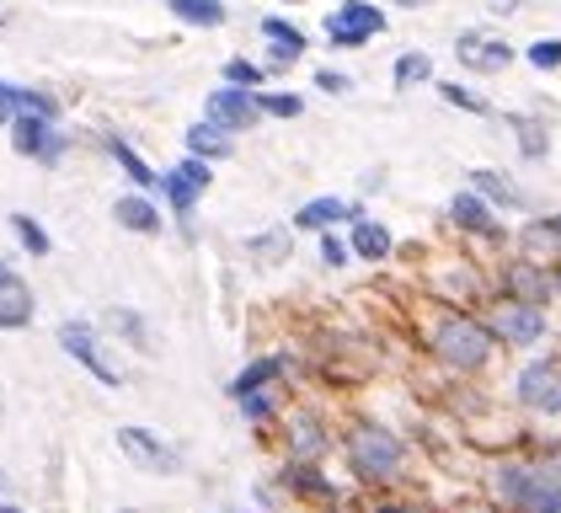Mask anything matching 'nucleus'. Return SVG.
I'll return each mask as SVG.
<instances>
[{"instance_id":"obj_2","label":"nucleus","mask_w":561,"mask_h":513,"mask_svg":"<svg viewBox=\"0 0 561 513\" xmlns=\"http://www.w3.org/2000/svg\"><path fill=\"white\" fill-rule=\"evenodd\" d=\"M497 492H503L518 513H561V481L551 470L503 466L497 470Z\"/></svg>"},{"instance_id":"obj_34","label":"nucleus","mask_w":561,"mask_h":513,"mask_svg":"<svg viewBox=\"0 0 561 513\" xmlns=\"http://www.w3.org/2000/svg\"><path fill=\"white\" fill-rule=\"evenodd\" d=\"M225 86H247V91H257L262 65H252V59H230V65H225Z\"/></svg>"},{"instance_id":"obj_36","label":"nucleus","mask_w":561,"mask_h":513,"mask_svg":"<svg viewBox=\"0 0 561 513\" xmlns=\"http://www.w3.org/2000/svg\"><path fill=\"white\" fill-rule=\"evenodd\" d=\"M316 86H321L327 96H343V91H353V81H347L343 70H316Z\"/></svg>"},{"instance_id":"obj_24","label":"nucleus","mask_w":561,"mask_h":513,"mask_svg":"<svg viewBox=\"0 0 561 513\" xmlns=\"http://www.w3.org/2000/svg\"><path fill=\"white\" fill-rule=\"evenodd\" d=\"M167 11L187 27H219L225 22V0H167Z\"/></svg>"},{"instance_id":"obj_18","label":"nucleus","mask_w":561,"mask_h":513,"mask_svg":"<svg viewBox=\"0 0 561 513\" xmlns=\"http://www.w3.org/2000/svg\"><path fill=\"white\" fill-rule=\"evenodd\" d=\"M113 219H118L124 230H134V236H156V230H161V209H156L145 193L118 198V204H113Z\"/></svg>"},{"instance_id":"obj_3","label":"nucleus","mask_w":561,"mask_h":513,"mask_svg":"<svg viewBox=\"0 0 561 513\" xmlns=\"http://www.w3.org/2000/svg\"><path fill=\"white\" fill-rule=\"evenodd\" d=\"M347 460H353L358 476H369V481H375V476H390V470L401 466V438L375 423H358L347 433Z\"/></svg>"},{"instance_id":"obj_27","label":"nucleus","mask_w":561,"mask_h":513,"mask_svg":"<svg viewBox=\"0 0 561 513\" xmlns=\"http://www.w3.org/2000/svg\"><path fill=\"white\" fill-rule=\"evenodd\" d=\"M284 375V358H257L252 369H241L236 380H230V396H247V390H262L267 380H278Z\"/></svg>"},{"instance_id":"obj_6","label":"nucleus","mask_w":561,"mask_h":513,"mask_svg":"<svg viewBox=\"0 0 561 513\" xmlns=\"http://www.w3.org/2000/svg\"><path fill=\"white\" fill-rule=\"evenodd\" d=\"M204 118L219 124L225 134H247V128L262 124V107L247 86H215V91L204 96Z\"/></svg>"},{"instance_id":"obj_41","label":"nucleus","mask_w":561,"mask_h":513,"mask_svg":"<svg viewBox=\"0 0 561 513\" xmlns=\"http://www.w3.org/2000/svg\"><path fill=\"white\" fill-rule=\"evenodd\" d=\"M396 5H423V0H396Z\"/></svg>"},{"instance_id":"obj_31","label":"nucleus","mask_w":561,"mask_h":513,"mask_svg":"<svg viewBox=\"0 0 561 513\" xmlns=\"http://www.w3.org/2000/svg\"><path fill=\"white\" fill-rule=\"evenodd\" d=\"M16 113H38V118H59V102H54L48 91H33V86H22V91H16Z\"/></svg>"},{"instance_id":"obj_16","label":"nucleus","mask_w":561,"mask_h":513,"mask_svg":"<svg viewBox=\"0 0 561 513\" xmlns=\"http://www.w3.org/2000/svg\"><path fill=\"white\" fill-rule=\"evenodd\" d=\"M449 219H455L460 230H471V236H497V219H492L481 193H455V198H449Z\"/></svg>"},{"instance_id":"obj_11","label":"nucleus","mask_w":561,"mask_h":513,"mask_svg":"<svg viewBox=\"0 0 561 513\" xmlns=\"http://www.w3.org/2000/svg\"><path fill=\"white\" fill-rule=\"evenodd\" d=\"M518 401L529 412H561V369L546 358V364H529L518 375Z\"/></svg>"},{"instance_id":"obj_8","label":"nucleus","mask_w":561,"mask_h":513,"mask_svg":"<svg viewBox=\"0 0 561 513\" xmlns=\"http://www.w3.org/2000/svg\"><path fill=\"white\" fill-rule=\"evenodd\" d=\"M118 449L139 470H156V476H176L182 470V455H176L172 444H161L156 433H145V428H118Z\"/></svg>"},{"instance_id":"obj_15","label":"nucleus","mask_w":561,"mask_h":513,"mask_svg":"<svg viewBox=\"0 0 561 513\" xmlns=\"http://www.w3.org/2000/svg\"><path fill=\"white\" fill-rule=\"evenodd\" d=\"M27 321H33V289H27L16 273H5V278H0V327L16 332V327H27Z\"/></svg>"},{"instance_id":"obj_13","label":"nucleus","mask_w":561,"mask_h":513,"mask_svg":"<svg viewBox=\"0 0 561 513\" xmlns=\"http://www.w3.org/2000/svg\"><path fill=\"white\" fill-rule=\"evenodd\" d=\"M107 156L118 161V171L129 176V182H134V187H139V193H156V187H161V171L150 167V161H145V156L134 150L129 139H118V134H107Z\"/></svg>"},{"instance_id":"obj_1","label":"nucleus","mask_w":561,"mask_h":513,"mask_svg":"<svg viewBox=\"0 0 561 513\" xmlns=\"http://www.w3.org/2000/svg\"><path fill=\"white\" fill-rule=\"evenodd\" d=\"M433 347L449 369H481L492 358V332L471 321V316H449L438 332H433Z\"/></svg>"},{"instance_id":"obj_25","label":"nucleus","mask_w":561,"mask_h":513,"mask_svg":"<svg viewBox=\"0 0 561 513\" xmlns=\"http://www.w3.org/2000/svg\"><path fill=\"white\" fill-rule=\"evenodd\" d=\"M390 81L401 86V91H407V86H423V81H433V59H428V54H423V48H412V54H401V59H396V70H390Z\"/></svg>"},{"instance_id":"obj_42","label":"nucleus","mask_w":561,"mask_h":513,"mask_svg":"<svg viewBox=\"0 0 561 513\" xmlns=\"http://www.w3.org/2000/svg\"><path fill=\"white\" fill-rule=\"evenodd\" d=\"M5 273H11V267H5V262H0V278H5Z\"/></svg>"},{"instance_id":"obj_39","label":"nucleus","mask_w":561,"mask_h":513,"mask_svg":"<svg viewBox=\"0 0 561 513\" xmlns=\"http://www.w3.org/2000/svg\"><path fill=\"white\" fill-rule=\"evenodd\" d=\"M16 91H22V86L0 81V124H11V118H16Z\"/></svg>"},{"instance_id":"obj_4","label":"nucleus","mask_w":561,"mask_h":513,"mask_svg":"<svg viewBox=\"0 0 561 513\" xmlns=\"http://www.w3.org/2000/svg\"><path fill=\"white\" fill-rule=\"evenodd\" d=\"M386 33V11L369 5V0H343L332 16H327V43L332 48H364Z\"/></svg>"},{"instance_id":"obj_5","label":"nucleus","mask_w":561,"mask_h":513,"mask_svg":"<svg viewBox=\"0 0 561 513\" xmlns=\"http://www.w3.org/2000/svg\"><path fill=\"white\" fill-rule=\"evenodd\" d=\"M5 128H11V150H16V156H27V161L54 167V161L70 150L65 128H54V118H38V113H16Z\"/></svg>"},{"instance_id":"obj_30","label":"nucleus","mask_w":561,"mask_h":513,"mask_svg":"<svg viewBox=\"0 0 561 513\" xmlns=\"http://www.w3.org/2000/svg\"><path fill=\"white\" fill-rule=\"evenodd\" d=\"M518 128V150L529 156V161H540L546 156V134H540V118H508Z\"/></svg>"},{"instance_id":"obj_7","label":"nucleus","mask_w":561,"mask_h":513,"mask_svg":"<svg viewBox=\"0 0 561 513\" xmlns=\"http://www.w3.org/2000/svg\"><path fill=\"white\" fill-rule=\"evenodd\" d=\"M215 182V171H209V161L204 156H187V161H176L172 171H161V193H167V204H172V214H193V204L204 198V187Z\"/></svg>"},{"instance_id":"obj_21","label":"nucleus","mask_w":561,"mask_h":513,"mask_svg":"<svg viewBox=\"0 0 561 513\" xmlns=\"http://www.w3.org/2000/svg\"><path fill=\"white\" fill-rule=\"evenodd\" d=\"M230 150H236V139H230V134H225L219 124H209V118L187 128V156H204V161H225Z\"/></svg>"},{"instance_id":"obj_14","label":"nucleus","mask_w":561,"mask_h":513,"mask_svg":"<svg viewBox=\"0 0 561 513\" xmlns=\"http://www.w3.org/2000/svg\"><path fill=\"white\" fill-rule=\"evenodd\" d=\"M262 38H267V59H273V65H295L305 54V33L295 22H284V16H267V22H262Z\"/></svg>"},{"instance_id":"obj_38","label":"nucleus","mask_w":561,"mask_h":513,"mask_svg":"<svg viewBox=\"0 0 561 513\" xmlns=\"http://www.w3.org/2000/svg\"><path fill=\"white\" fill-rule=\"evenodd\" d=\"M347 241H337V236H327V241H321V262H327V267H343L347 262Z\"/></svg>"},{"instance_id":"obj_12","label":"nucleus","mask_w":561,"mask_h":513,"mask_svg":"<svg viewBox=\"0 0 561 513\" xmlns=\"http://www.w3.org/2000/svg\"><path fill=\"white\" fill-rule=\"evenodd\" d=\"M503 289H508L518 305H546V299H551L546 262H529V256H518L514 267H508V278H503Z\"/></svg>"},{"instance_id":"obj_40","label":"nucleus","mask_w":561,"mask_h":513,"mask_svg":"<svg viewBox=\"0 0 561 513\" xmlns=\"http://www.w3.org/2000/svg\"><path fill=\"white\" fill-rule=\"evenodd\" d=\"M518 0H492V11H514Z\"/></svg>"},{"instance_id":"obj_23","label":"nucleus","mask_w":561,"mask_h":513,"mask_svg":"<svg viewBox=\"0 0 561 513\" xmlns=\"http://www.w3.org/2000/svg\"><path fill=\"white\" fill-rule=\"evenodd\" d=\"M353 256H369V262H380V256H390V230L386 225H375V219H353V247H347Z\"/></svg>"},{"instance_id":"obj_10","label":"nucleus","mask_w":561,"mask_h":513,"mask_svg":"<svg viewBox=\"0 0 561 513\" xmlns=\"http://www.w3.org/2000/svg\"><path fill=\"white\" fill-rule=\"evenodd\" d=\"M455 54H460L466 70H481V76L514 65V48H508L503 38H492V33H460V38H455Z\"/></svg>"},{"instance_id":"obj_33","label":"nucleus","mask_w":561,"mask_h":513,"mask_svg":"<svg viewBox=\"0 0 561 513\" xmlns=\"http://www.w3.org/2000/svg\"><path fill=\"white\" fill-rule=\"evenodd\" d=\"M535 70H561V38H540L529 43V54H524Z\"/></svg>"},{"instance_id":"obj_29","label":"nucleus","mask_w":561,"mask_h":513,"mask_svg":"<svg viewBox=\"0 0 561 513\" xmlns=\"http://www.w3.org/2000/svg\"><path fill=\"white\" fill-rule=\"evenodd\" d=\"M438 96H444L449 107H466V113H476V118H486V113H492V102H486V96H476V91H466L460 81H438Z\"/></svg>"},{"instance_id":"obj_26","label":"nucleus","mask_w":561,"mask_h":513,"mask_svg":"<svg viewBox=\"0 0 561 513\" xmlns=\"http://www.w3.org/2000/svg\"><path fill=\"white\" fill-rule=\"evenodd\" d=\"M257 96V107H262V118H300L305 113V96H295V91H252Z\"/></svg>"},{"instance_id":"obj_28","label":"nucleus","mask_w":561,"mask_h":513,"mask_svg":"<svg viewBox=\"0 0 561 513\" xmlns=\"http://www.w3.org/2000/svg\"><path fill=\"white\" fill-rule=\"evenodd\" d=\"M11 230H16V241L27 247L33 256H48L54 252V241H48V230L33 219V214H11Z\"/></svg>"},{"instance_id":"obj_19","label":"nucleus","mask_w":561,"mask_h":513,"mask_svg":"<svg viewBox=\"0 0 561 513\" xmlns=\"http://www.w3.org/2000/svg\"><path fill=\"white\" fill-rule=\"evenodd\" d=\"M497 332L508 342H540V332H546V310H540V305H514V310H503Z\"/></svg>"},{"instance_id":"obj_20","label":"nucleus","mask_w":561,"mask_h":513,"mask_svg":"<svg viewBox=\"0 0 561 513\" xmlns=\"http://www.w3.org/2000/svg\"><path fill=\"white\" fill-rule=\"evenodd\" d=\"M337 219H358V204H347V198H310V204L295 214L300 230H327V225H337Z\"/></svg>"},{"instance_id":"obj_22","label":"nucleus","mask_w":561,"mask_h":513,"mask_svg":"<svg viewBox=\"0 0 561 513\" xmlns=\"http://www.w3.org/2000/svg\"><path fill=\"white\" fill-rule=\"evenodd\" d=\"M471 193L492 198V204H503V209H518V204H524V193H518L514 182H508L503 171H486V167H476V171H471Z\"/></svg>"},{"instance_id":"obj_9","label":"nucleus","mask_w":561,"mask_h":513,"mask_svg":"<svg viewBox=\"0 0 561 513\" xmlns=\"http://www.w3.org/2000/svg\"><path fill=\"white\" fill-rule=\"evenodd\" d=\"M59 347H65L70 358H81V364H87L102 385H124V375H118V369L96 353V332H91L87 321H65V327H59Z\"/></svg>"},{"instance_id":"obj_43","label":"nucleus","mask_w":561,"mask_h":513,"mask_svg":"<svg viewBox=\"0 0 561 513\" xmlns=\"http://www.w3.org/2000/svg\"><path fill=\"white\" fill-rule=\"evenodd\" d=\"M380 513H407V509H380Z\"/></svg>"},{"instance_id":"obj_35","label":"nucleus","mask_w":561,"mask_h":513,"mask_svg":"<svg viewBox=\"0 0 561 513\" xmlns=\"http://www.w3.org/2000/svg\"><path fill=\"white\" fill-rule=\"evenodd\" d=\"M107 321H113V327H124V332H129L139 347H150V332H145V321H139L134 310H107Z\"/></svg>"},{"instance_id":"obj_32","label":"nucleus","mask_w":561,"mask_h":513,"mask_svg":"<svg viewBox=\"0 0 561 513\" xmlns=\"http://www.w3.org/2000/svg\"><path fill=\"white\" fill-rule=\"evenodd\" d=\"M247 252L262 256V262H278V256H289V230H273V236H252V241H247Z\"/></svg>"},{"instance_id":"obj_37","label":"nucleus","mask_w":561,"mask_h":513,"mask_svg":"<svg viewBox=\"0 0 561 513\" xmlns=\"http://www.w3.org/2000/svg\"><path fill=\"white\" fill-rule=\"evenodd\" d=\"M236 401H241V407H247V418H252V423H262V418H267V412H273V401H267V396H262V390H247V396H236Z\"/></svg>"},{"instance_id":"obj_17","label":"nucleus","mask_w":561,"mask_h":513,"mask_svg":"<svg viewBox=\"0 0 561 513\" xmlns=\"http://www.w3.org/2000/svg\"><path fill=\"white\" fill-rule=\"evenodd\" d=\"M518 247H524V256H529V262L561 256V214H551V219H535V225H524Z\"/></svg>"}]
</instances>
